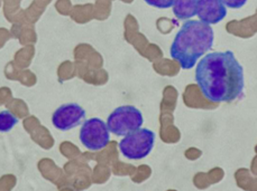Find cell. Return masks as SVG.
Segmentation results:
<instances>
[{
    "mask_svg": "<svg viewBox=\"0 0 257 191\" xmlns=\"http://www.w3.org/2000/svg\"><path fill=\"white\" fill-rule=\"evenodd\" d=\"M196 82L208 101L232 102L244 92V70L232 52H213L199 62Z\"/></svg>",
    "mask_w": 257,
    "mask_h": 191,
    "instance_id": "obj_1",
    "label": "cell"
},
{
    "mask_svg": "<svg viewBox=\"0 0 257 191\" xmlns=\"http://www.w3.org/2000/svg\"><path fill=\"white\" fill-rule=\"evenodd\" d=\"M215 40L212 27L201 20H188L174 37L170 54L182 70H191L203 54L211 50Z\"/></svg>",
    "mask_w": 257,
    "mask_h": 191,
    "instance_id": "obj_2",
    "label": "cell"
},
{
    "mask_svg": "<svg viewBox=\"0 0 257 191\" xmlns=\"http://www.w3.org/2000/svg\"><path fill=\"white\" fill-rule=\"evenodd\" d=\"M155 133L150 128H139L119 142L120 154L128 160H142L149 156L155 144Z\"/></svg>",
    "mask_w": 257,
    "mask_h": 191,
    "instance_id": "obj_3",
    "label": "cell"
},
{
    "mask_svg": "<svg viewBox=\"0 0 257 191\" xmlns=\"http://www.w3.org/2000/svg\"><path fill=\"white\" fill-rule=\"evenodd\" d=\"M144 123V118L139 108L133 105H122L113 110L107 118L109 131L118 136L139 130Z\"/></svg>",
    "mask_w": 257,
    "mask_h": 191,
    "instance_id": "obj_4",
    "label": "cell"
},
{
    "mask_svg": "<svg viewBox=\"0 0 257 191\" xmlns=\"http://www.w3.org/2000/svg\"><path fill=\"white\" fill-rule=\"evenodd\" d=\"M80 141L84 148L90 151H100L104 149L110 141V131L107 123L101 118H92L84 121L81 126Z\"/></svg>",
    "mask_w": 257,
    "mask_h": 191,
    "instance_id": "obj_5",
    "label": "cell"
},
{
    "mask_svg": "<svg viewBox=\"0 0 257 191\" xmlns=\"http://www.w3.org/2000/svg\"><path fill=\"white\" fill-rule=\"evenodd\" d=\"M87 113L77 103L61 105L52 116V124L60 131H69L79 126L84 121Z\"/></svg>",
    "mask_w": 257,
    "mask_h": 191,
    "instance_id": "obj_6",
    "label": "cell"
},
{
    "mask_svg": "<svg viewBox=\"0 0 257 191\" xmlns=\"http://www.w3.org/2000/svg\"><path fill=\"white\" fill-rule=\"evenodd\" d=\"M197 16L208 25H216L227 16V8L221 0H200Z\"/></svg>",
    "mask_w": 257,
    "mask_h": 191,
    "instance_id": "obj_7",
    "label": "cell"
},
{
    "mask_svg": "<svg viewBox=\"0 0 257 191\" xmlns=\"http://www.w3.org/2000/svg\"><path fill=\"white\" fill-rule=\"evenodd\" d=\"M200 0H175L173 12L180 20H185L197 15L198 4Z\"/></svg>",
    "mask_w": 257,
    "mask_h": 191,
    "instance_id": "obj_8",
    "label": "cell"
},
{
    "mask_svg": "<svg viewBox=\"0 0 257 191\" xmlns=\"http://www.w3.org/2000/svg\"><path fill=\"white\" fill-rule=\"evenodd\" d=\"M18 123V118L12 112L3 111L0 112V132L7 133L12 131Z\"/></svg>",
    "mask_w": 257,
    "mask_h": 191,
    "instance_id": "obj_9",
    "label": "cell"
},
{
    "mask_svg": "<svg viewBox=\"0 0 257 191\" xmlns=\"http://www.w3.org/2000/svg\"><path fill=\"white\" fill-rule=\"evenodd\" d=\"M146 4H149L150 6H153L155 8L160 9H168L173 7L175 0H144Z\"/></svg>",
    "mask_w": 257,
    "mask_h": 191,
    "instance_id": "obj_10",
    "label": "cell"
},
{
    "mask_svg": "<svg viewBox=\"0 0 257 191\" xmlns=\"http://www.w3.org/2000/svg\"><path fill=\"white\" fill-rule=\"evenodd\" d=\"M221 2L226 7H229L231 9H239L245 6L247 0H221Z\"/></svg>",
    "mask_w": 257,
    "mask_h": 191,
    "instance_id": "obj_11",
    "label": "cell"
}]
</instances>
